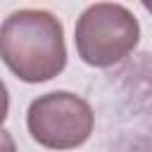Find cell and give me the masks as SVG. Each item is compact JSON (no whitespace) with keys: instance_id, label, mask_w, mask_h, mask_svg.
Listing matches in <instances>:
<instances>
[{"instance_id":"1","label":"cell","mask_w":152,"mask_h":152,"mask_svg":"<svg viewBox=\"0 0 152 152\" xmlns=\"http://www.w3.org/2000/svg\"><path fill=\"white\" fill-rule=\"evenodd\" d=\"M0 59L24 83H45L66 66L62 21L36 7L12 12L0 24Z\"/></svg>"},{"instance_id":"2","label":"cell","mask_w":152,"mask_h":152,"mask_svg":"<svg viewBox=\"0 0 152 152\" xmlns=\"http://www.w3.org/2000/svg\"><path fill=\"white\" fill-rule=\"evenodd\" d=\"M140 40L135 14L119 2L88 5L74 26V45L88 66L107 69L124 62Z\"/></svg>"},{"instance_id":"3","label":"cell","mask_w":152,"mask_h":152,"mask_svg":"<svg viewBox=\"0 0 152 152\" xmlns=\"http://www.w3.org/2000/svg\"><path fill=\"white\" fill-rule=\"evenodd\" d=\"M26 128L45 150H76L93 135L95 114L81 95L52 90L28 104Z\"/></svg>"},{"instance_id":"4","label":"cell","mask_w":152,"mask_h":152,"mask_svg":"<svg viewBox=\"0 0 152 152\" xmlns=\"http://www.w3.org/2000/svg\"><path fill=\"white\" fill-rule=\"evenodd\" d=\"M7 112H10V93H7L5 81L0 78V128H2L5 119H7Z\"/></svg>"},{"instance_id":"5","label":"cell","mask_w":152,"mask_h":152,"mask_svg":"<svg viewBox=\"0 0 152 152\" xmlns=\"http://www.w3.org/2000/svg\"><path fill=\"white\" fill-rule=\"evenodd\" d=\"M0 152H17V145H14V138L10 131L0 128Z\"/></svg>"},{"instance_id":"6","label":"cell","mask_w":152,"mask_h":152,"mask_svg":"<svg viewBox=\"0 0 152 152\" xmlns=\"http://www.w3.org/2000/svg\"><path fill=\"white\" fill-rule=\"evenodd\" d=\"M142 7H145L150 14H152V2H150V0H145V2H142Z\"/></svg>"}]
</instances>
